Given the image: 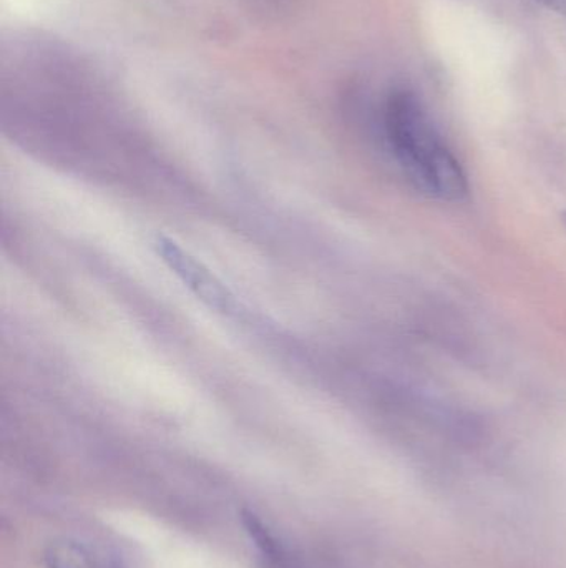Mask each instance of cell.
I'll list each match as a JSON object with an SVG mask.
<instances>
[{
  "label": "cell",
  "mask_w": 566,
  "mask_h": 568,
  "mask_svg": "<svg viewBox=\"0 0 566 568\" xmlns=\"http://www.w3.org/2000/svg\"><path fill=\"white\" fill-rule=\"evenodd\" d=\"M45 564L49 568H123L119 560L103 550L70 539L50 544L45 550Z\"/></svg>",
  "instance_id": "obj_3"
},
{
  "label": "cell",
  "mask_w": 566,
  "mask_h": 568,
  "mask_svg": "<svg viewBox=\"0 0 566 568\" xmlns=\"http://www.w3.org/2000/svg\"><path fill=\"white\" fill-rule=\"evenodd\" d=\"M538 2L547 9L554 10L558 16L566 17V0H538Z\"/></svg>",
  "instance_id": "obj_4"
},
{
  "label": "cell",
  "mask_w": 566,
  "mask_h": 568,
  "mask_svg": "<svg viewBox=\"0 0 566 568\" xmlns=\"http://www.w3.org/2000/svg\"><path fill=\"white\" fill-rule=\"evenodd\" d=\"M385 139L405 179L424 195L461 202L469 193L467 175L429 113L411 92L392 93L385 103Z\"/></svg>",
  "instance_id": "obj_1"
},
{
  "label": "cell",
  "mask_w": 566,
  "mask_h": 568,
  "mask_svg": "<svg viewBox=\"0 0 566 568\" xmlns=\"http://www.w3.org/2000/svg\"><path fill=\"white\" fill-rule=\"evenodd\" d=\"M156 253L162 256L163 262L173 270L176 276L182 280L196 296L202 297L205 303L223 313H231L236 307L235 296L209 270L203 266L198 260L193 258L188 252L176 245L173 240L166 236H156Z\"/></svg>",
  "instance_id": "obj_2"
},
{
  "label": "cell",
  "mask_w": 566,
  "mask_h": 568,
  "mask_svg": "<svg viewBox=\"0 0 566 568\" xmlns=\"http://www.w3.org/2000/svg\"><path fill=\"white\" fill-rule=\"evenodd\" d=\"M564 219H565V223H566V213H565V216H564Z\"/></svg>",
  "instance_id": "obj_5"
}]
</instances>
